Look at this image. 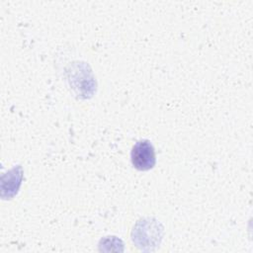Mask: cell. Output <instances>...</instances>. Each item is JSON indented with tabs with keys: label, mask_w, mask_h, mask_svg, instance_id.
Here are the masks:
<instances>
[{
	"label": "cell",
	"mask_w": 253,
	"mask_h": 253,
	"mask_svg": "<svg viewBox=\"0 0 253 253\" xmlns=\"http://www.w3.org/2000/svg\"><path fill=\"white\" fill-rule=\"evenodd\" d=\"M130 160L132 166L139 171H147L153 168L156 157L152 143L148 139L138 140L132 146Z\"/></svg>",
	"instance_id": "cell-1"
}]
</instances>
